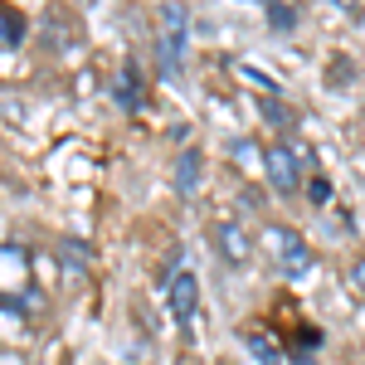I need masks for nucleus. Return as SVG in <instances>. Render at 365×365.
<instances>
[{
    "mask_svg": "<svg viewBox=\"0 0 365 365\" xmlns=\"http://www.w3.org/2000/svg\"><path fill=\"white\" fill-rule=\"evenodd\" d=\"M258 166H263L268 185H273L278 195H297V190H302V151H297L292 141H268V146L258 151Z\"/></svg>",
    "mask_w": 365,
    "mask_h": 365,
    "instance_id": "1",
    "label": "nucleus"
},
{
    "mask_svg": "<svg viewBox=\"0 0 365 365\" xmlns=\"http://www.w3.org/2000/svg\"><path fill=\"white\" fill-rule=\"evenodd\" d=\"M268 249H273V263H278L287 278H307L312 263H317L312 244L297 234V229H287V225H268Z\"/></svg>",
    "mask_w": 365,
    "mask_h": 365,
    "instance_id": "2",
    "label": "nucleus"
},
{
    "mask_svg": "<svg viewBox=\"0 0 365 365\" xmlns=\"http://www.w3.org/2000/svg\"><path fill=\"white\" fill-rule=\"evenodd\" d=\"M156 20H161V29H156V44H161V63H166V73L180 63V54H185V44H190V20H185V10L175 5V0H166L161 10H156Z\"/></svg>",
    "mask_w": 365,
    "mask_h": 365,
    "instance_id": "3",
    "label": "nucleus"
},
{
    "mask_svg": "<svg viewBox=\"0 0 365 365\" xmlns=\"http://www.w3.org/2000/svg\"><path fill=\"white\" fill-rule=\"evenodd\" d=\"M215 249H220V258H225L234 273H244V268L253 263V249H258V244H253V234H249L244 220L225 215V220L215 225Z\"/></svg>",
    "mask_w": 365,
    "mask_h": 365,
    "instance_id": "4",
    "label": "nucleus"
},
{
    "mask_svg": "<svg viewBox=\"0 0 365 365\" xmlns=\"http://www.w3.org/2000/svg\"><path fill=\"white\" fill-rule=\"evenodd\" d=\"M166 307H170V317L175 322H190L200 312V278L190 273V268H175L170 273V282H166Z\"/></svg>",
    "mask_w": 365,
    "mask_h": 365,
    "instance_id": "5",
    "label": "nucleus"
},
{
    "mask_svg": "<svg viewBox=\"0 0 365 365\" xmlns=\"http://www.w3.org/2000/svg\"><path fill=\"white\" fill-rule=\"evenodd\" d=\"M108 93H113L117 108L137 113L141 103H146V88H141V68H137V63H122V68L113 73V83H108Z\"/></svg>",
    "mask_w": 365,
    "mask_h": 365,
    "instance_id": "6",
    "label": "nucleus"
},
{
    "mask_svg": "<svg viewBox=\"0 0 365 365\" xmlns=\"http://www.w3.org/2000/svg\"><path fill=\"white\" fill-rule=\"evenodd\" d=\"M200 166H205L200 151H185V156L175 161V190H180V195H195L200 190Z\"/></svg>",
    "mask_w": 365,
    "mask_h": 365,
    "instance_id": "7",
    "label": "nucleus"
},
{
    "mask_svg": "<svg viewBox=\"0 0 365 365\" xmlns=\"http://www.w3.org/2000/svg\"><path fill=\"white\" fill-rule=\"evenodd\" d=\"M20 39H25V20H20V15L0 0V49H15Z\"/></svg>",
    "mask_w": 365,
    "mask_h": 365,
    "instance_id": "8",
    "label": "nucleus"
},
{
    "mask_svg": "<svg viewBox=\"0 0 365 365\" xmlns=\"http://www.w3.org/2000/svg\"><path fill=\"white\" fill-rule=\"evenodd\" d=\"M351 78H356V63H351L346 54H341V58H331V73H327V83H331V88H346Z\"/></svg>",
    "mask_w": 365,
    "mask_h": 365,
    "instance_id": "9",
    "label": "nucleus"
},
{
    "mask_svg": "<svg viewBox=\"0 0 365 365\" xmlns=\"http://www.w3.org/2000/svg\"><path fill=\"white\" fill-rule=\"evenodd\" d=\"M249 351L258 356V365H282V356L273 351V341H268V336H249Z\"/></svg>",
    "mask_w": 365,
    "mask_h": 365,
    "instance_id": "10",
    "label": "nucleus"
},
{
    "mask_svg": "<svg viewBox=\"0 0 365 365\" xmlns=\"http://www.w3.org/2000/svg\"><path fill=\"white\" fill-rule=\"evenodd\" d=\"M346 282H351V292H361V297H365V253L346 263Z\"/></svg>",
    "mask_w": 365,
    "mask_h": 365,
    "instance_id": "11",
    "label": "nucleus"
},
{
    "mask_svg": "<svg viewBox=\"0 0 365 365\" xmlns=\"http://www.w3.org/2000/svg\"><path fill=\"white\" fill-rule=\"evenodd\" d=\"M268 122H278V127L287 122V113H282V103H268Z\"/></svg>",
    "mask_w": 365,
    "mask_h": 365,
    "instance_id": "12",
    "label": "nucleus"
},
{
    "mask_svg": "<svg viewBox=\"0 0 365 365\" xmlns=\"http://www.w3.org/2000/svg\"><path fill=\"white\" fill-rule=\"evenodd\" d=\"M78 5H98V0H78Z\"/></svg>",
    "mask_w": 365,
    "mask_h": 365,
    "instance_id": "13",
    "label": "nucleus"
},
{
    "mask_svg": "<svg viewBox=\"0 0 365 365\" xmlns=\"http://www.w3.org/2000/svg\"><path fill=\"white\" fill-rule=\"evenodd\" d=\"M346 5H361V0H346Z\"/></svg>",
    "mask_w": 365,
    "mask_h": 365,
    "instance_id": "14",
    "label": "nucleus"
}]
</instances>
